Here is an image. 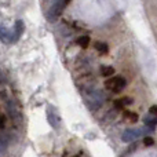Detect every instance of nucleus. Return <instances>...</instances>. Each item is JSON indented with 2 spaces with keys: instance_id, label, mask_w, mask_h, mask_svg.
Listing matches in <instances>:
<instances>
[{
  "instance_id": "obj_13",
  "label": "nucleus",
  "mask_w": 157,
  "mask_h": 157,
  "mask_svg": "<svg viewBox=\"0 0 157 157\" xmlns=\"http://www.w3.org/2000/svg\"><path fill=\"white\" fill-rule=\"evenodd\" d=\"M153 144H155V139H153L152 136H146V138L144 139V145H145V146H152Z\"/></svg>"
},
{
  "instance_id": "obj_2",
  "label": "nucleus",
  "mask_w": 157,
  "mask_h": 157,
  "mask_svg": "<svg viewBox=\"0 0 157 157\" xmlns=\"http://www.w3.org/2000/svg\"><path fill=\"white\" fill-rule=\"evenodd\" d=\"M71 2V0H54V3H52V6L50 7L48 13H47V18H48V21H55V19H58L61 17V14L63 13V10H65V7L68 6V3Z\"/></svg>"
},
{
  "instance_id": "obj_15",
  "label": "nucleus",
  "mask_w": 157,
  "mask_h": 157,
  "mask_svg": "<svg viewBox=\"0 0 157 157\" xmlns=\"http://www.w3.org/2000/svg\"><path fill=\"white\" fill-rule=\"evenodd\" d=\"M149 113L157 117V105H153V106H150V109H149Z\"/></svg>"
},
{
  "instance_id": "obj_8",
  "label": "nucleus",
  "mask_w": 157,
  "mask_h": 157,
  "mask_svg": "<svg viewBox=\"0 0 157 157\" xmlns=\"http://www.w3.org/2000/svg\"><path fill=\"white\" fill-rule=\"evenodd\" d=\"M144 123H145V125H146V127H149V130H153V128L157 125V117L149 113L144 119Z\"/></svg>"
},
{
  "instance_id": "obj_11",
  "label": "nucleus",
  "mask_w": 157,
  "mask_h": 157,
  "mask_svg": "<svg viewBox=\"0 0 157 157\" xmlns=\"http://www.w3.org/2000/svg\"><path fill=\"white\" fill-rule=\"evenodd\" d=\"M76 43L81 47V48H87L90 44V37L88 36H81V37H78L76 40Z\"/></svg>"
},
{
  "instance_id": "obj_1",
  "label": "nucleus",
  "mask_w": 157,
  "mask_h": 157,
  "mask_svg": "<svg viewBox=\"0 0 157 157\" xmlns=\"http://www.w3.org/2000/svg\"><path fill=\"white\" fill-rule=\"evenodd\" d=\"M83 97H84V102L87 103L91 110H97L102 106L103 103V94L102 91L97 88H87L86 91L83 92Z\"/></svg>"
},
{
  "instance_id": "obj_4",
  "label": "nucleus",
  "mask_w": 157,
  "mask_h": 157,
  "mask_svg": "<svg viewBox=\"0 0 157 157\" xmlns=\"http://www.w3.org/2000/svg\"><path fill=\"white\" fill-rule=\"evenodd\" d=\"M106 88L109 90V91L112 92H120L123 91V90L125 88V84H127V81H125L124 77L121 76H114V77H110L109 80H106Z\"/></svg>"
},
{
  "instance_id": "obj_16",
  "label": "nucleus",
  "mask_w": 157,
  "mask_h": 157,
  "mask_svg": "<svg viewBox=\"0 0 157 157\" xmlns=\"http://www.w3.org/2000/svg\"><path fill=\"white\" fill-rule=\"evenodd\" d=\"M73 157H78V156H73Z\"/></svg>"
},
{
  "instance_id": "obj_14",
  "label": "nucleus",
  "mask_w": 157,
  "mask_h": 157,
  "mask_svg": "<svg viewBox=\"0 0 157 157\" xmlns=\"http://www.w3.org/2000/svg\"><path fill=\"white\" fill-rule=\"evenodd\" d=\"M0 128H2V131H4V128H6V116L4 114H2V117H0Z\"/></svg>"
},
{
  "instance_id": "obj_7",
  "label": "nucleus",
  "mask_w": 157,
  "mask_h": 157,
  "mask_svg": "<svg viewBox=\"0 0 157 157\" xmlns=\"http://www.w3.org/2000/svg\"><path fill=\"white\" fill-rule=\"evenodd\" d=\"M131 102H132V99H130V98H121V99L114 101L113 105H114V109H116V110H124L125 106L130 105Z\"/></svg>"
},
{
  "instance_id": "obj_3",
  "label": "nucleus",
  "mask_w": 157,
  "mask_h": 157,
  "mask_svg": "<svg viewBox=\"0 0 157 157\" xmlns=\"http://www.w3.org/2000/svg\"><path fill=\"white\" fill-rule=\"evenodd\" d=\"M6 110L10 114V117L14 120V123H19L22 120V113H21V108L17 103V101L14 99H7L6 102Z\"/></svg>"
},
{
  "instance_id": "obj_5",
  "label": "nucleus",
  "mask_w": 157,
  "mask_h": 157,
  "mask_svg": "<svg viewBox=\"0 0 157 157\" xmlns=\"http://www.w3.org/2000/svg\"><path fill=\"white\" fill-rule=\"evenodd\" d=\"M144 132L145 131L142 128H128V130H125L123 132L121 139H123V142L131 144V142H135L141 135H144Z\"/></svg>"
},
{
  "instance_id": "obj_10",
  "label": "nucleus",
  "mask_w": 157,
  "mask_h": 157,
  "mask_svg": "<svg viewBox=\"0 0 157 157\" xmlns=\"http://www.w3.org/2000/svg\"><path fill=\"white\" fill-rule=\"evenodd\" d=\"M101 73L105 77H113L114 69L112 68V66H102V68H101Z\"/></svg>"
},
{
  "instance_id": "obj_6",
  "label": "nucleus",
  "mask_w": 157,
  "mask_h": 157,
  "mask_svg": "<svg viewBox=\"0 0 157 157\" xmlns=\"http://www.w3.org/2000/svg\"><path fill=\"white\" fill-rule=\"evenodd\" d=\"M47 117H48V123L51 127L54 128H58L59 127V123H61V119L59 116H58L57 113H55L54 110H52L51 108H48V112H47Z\"/></svg>"
},
{
  "instance_id": "obj_12",
  "label": "nucleus",
  "mask_w": 157,
  "mask_h": 157,
  "mask_svg": "<svg viewBox=\"0 0 157 157\" xmlns=\"http://www.w3.org/2000/svg\"><path fill=\"white\" fill-rule=\"evenodd\" d=\"M123 116H124L125 119L131 120V121H132V123L138 121V114H136V113H134V112H128V110H124V112H123Z\"/></svg>"
},
{
  "instance_id": "obj_9",
  "label": "nucleus",
  "mask_w": 157,
  "mask_h": 157,
  "mask_svg": "<svg viewBox=\"0 0 157 157\" xmlns=\"http://www.w3.org/2000/svg\"><path fill=\"white\" fill-rule=\"evenodd\" d=\"M95 50H97L99 54H106L108 52V50H109V47H108V44L106 43H102V41H97L95 43Z\"/></svg>"
}]
</instances>
